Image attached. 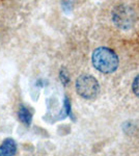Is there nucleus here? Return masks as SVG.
Returning <instances> with one entry per match:
<instances>
[{
  "label": "nucleus",
  "instance_id": "obj_1",
  "mask_svg": "<svg viewBox=\"0 0 139 156\" xmlns=\"http://www.w3.org/2000/svg\"><path fill=\"white\" fill-rule=\"evenodd\" d=\"M92 65L98 71L109 74L118 67V57L113 50L107 47H99L92 52Z\"/></svg>",
  "mask_w": 139,
  "mask_h": 156
},
{
  "label": "nucleus",
  "instance_id": "obj_2",
  "mask_svg": "<svg viewBox=\"0 0 139 156\" xmlns=\"http://www.w3.org/2000/svg\"><path fill=\"white\" fill-rule=\"evenodd\" d=\"M76 90L82 98L92 100L100 93V84L92 75H81L76 80Z\"/></svg>",
  "mask_w": 139,
  "mask_h": 156
},
{
  "label": "nucleus",
  "instance_id": "obj_3",
  "mask_svg": "<svg viewBox=\"0 0 139 156\" xmlns=\"http://www.w3.org/2000/svg\"><path fill=\"white\" fill-rule=\"evenodd\" d=\"M112 21L118 28L129 29L135 22V12L132 7L125 4L117 5L112 12Z\"/></svg>",
  "mask_w": 139,
  "mask_h": 156
},
{
  "label": "nucleus",
  "instance_id": "obj_4",
  "mask_svg": "<svg viewBox=\"0 0 139 156\" xmlns=\"http://www.w3.org/2000/svg\"><path fill=\"white\" fill-rule=\"evenodd\" d=\"M17 152V144L12 138H5L0 145V156H14Z\"/></svg>",
  "mask_w": 139,
  "mask_h": 156
},
{
  "label": "nucleus",
  "instance_id": "obj_5",
  "mask_svg": "<svg viewBox=\"0 0 139 156\" xmlns=\"http://www.w3.org/2000/svg\"><path fill=\"white\" fill-rule=\"evenodd\" d=\"M18 117H19V120L21 121L23 124L26 125V126H29V125L31 124L32 115L28 108L25 107L24 105L20 106L19 112H18Z\"/></svg>",
  "mask_w": 139,
  "mask_h": 156
},
{
  "label": "nucleus",
  "instance_id": "obj_6",
  "mask_svg": "<svg viewBox=\"0 0 139 156\" xmlns=\"http://www.w3.org/2000/svg\"><path fill=\"white\" fill-rule=\"evenodd\" d=\"M132 90H133L134 94H135L137 97H139V74L135 77V79L133 80Z\"/></svg>",
  "mask_w": 139,
  "mask_h": 156
}]
</instances>
